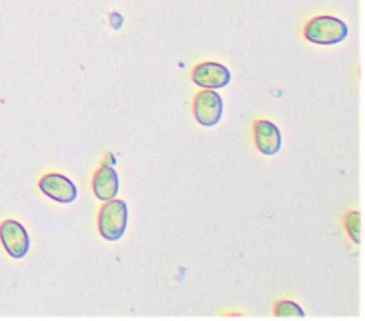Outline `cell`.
Returning a JSON list of instances; mask_svg holds the SVG:
<instances>
[{
  "label": "cell",
  "mask_w": 365,
  "mask_h": 321,
  "mask_svg": "<svg viewBox=\"0 0 365 321\" xmlns=\"http://www.w3.org/2000/svg\"><path fill=\"white\" fill-rule=\"evenodd\" d=\"M348 34V25L335 16H316L305 27V38L317 45H337L344 41Z\"/></svg>",
  "instance_id": "obj_1"
},
{
  "label": "cell",
  "mask_w": 365,
  "mask_h": 321,
  "mask_svg": "<svg viewBox=\"0 0 365 321\" xmlns=\"http://www.w3.org/2000/svg\"><path fill=\"white\" fill-rule=\"evenodd\" d=\"M128 210L123 200H107L98 214V230L107 241H118L127 230Z\"/></svg>",
  "instance_id": "obj_2"
},
{
  "label": "cell",
  "mask_w": 365,
  "mask_h": 321,
  "mask_svg": "<svg viewBox=\"0 0 365 321\" xmlns=\"http://www.w3.org/2000/svg\"><path fill=\"white\" fill-rule=\"evenodd\" d=\"M192 111H195V118L200 125L212 127V125L220 123L221 116H223V98L220 96V93L212 91V89H203L196 95Z\"/></svg>",
  "instance_id": "obj_3"
},
{
  "label": "cell",
  "mask_w": 365,
  "mask_h": 321,
  "mask_svg": "<svg viewBox=\"0 0 365 321\" xmlns=\"http://www.w3.org/2000/svg\"><path fill=\"white\" fill-rule=\"evenodd\" d=\"M0 241L13 259H24L29 252V234L16 220H6L0 225Z\"/></svg>",
  "instance_id": "obj_4"
},
{
  "label": "cell",
  "mask_w": 365,
  "mask_h": 321,
  "mask_svg": "<svg viewBox=\"0 0 365 321\" xmlns=\"http://www.w3.org/2000/svg\"><path fill=\"white\" fill-rule=\"evenodd\" d=\"M39 189L45 193L48 198L56 200L59 203H71L77 200V188H75L73 182L68 177L59 173H48L43 175L41 180H39Z\"/></svg>",
  "instance_id": "obj_5"
},
{
  "label": "cell",
  "mask_w": 365,
  "mask_h": 321,
  "mask_svg": "<svg viewBox=\"0 0 365 321\" xmlns=\"http://www.w3.org/2000/svg\"><path fill=\"white\" fill-rule=\"evenodd\" d=\"M232 75L227 66L220 63H200L198 66L192 70V81L196 86L203 89H220L228 86Z\"/></svg>",
  "instance_id": "obj_6"
},
{
  "label": "cell",
  "mask_w": 365,
  "mask_h": 321,
  "mask_svg": "<svg viewBox=\"0 0 365 321\" xmlns=\"http://www.w3.org/2000/svg\"><path fill=\"white\" fill-rule=\"evenodd\" d=\"M255 145L264 156H274L282 148L280 128L267 120H259L255 123Z\"/></svg>",
  "instance_id": "obj_7"
},
{
  "label": "cell",
  "mask_w": 365,
  "mask_h": 321,
  "mask_svg": "<svg viewBox=\"0 0 365 321\" xmlns=\"http://www.w3.org/2000/svg\"><path fill=\"white\" fill-rule=\"evenodd\" d=\"M93 191H95L96 198L102 202L116 198L118 191H120V180L113 168L102 166L96 170L95 177H93Z\"/></svg>",
  "instance_id": "obj_8"
},
{
  "label": "cell",
  "mask_w": 365,
  "mask_h": 321,
  "mask_svg": "<svg viewBox=\"0 0 365 321\" xmlns=\"http://www.w3.org/2000/svg\"><path fill=\"white\" fill-rule=\"evenodd\" d=\"M274 314L278 317H305V312H303L302 307L294 302H280L277 305Z\"/></svg>",
  "instance_id": "obj_9"
},
{
  "label": "cell",
  "mask_w": 365,
  "mask_h": 321,
  "mask_svg": "<svg viewBox=\"0 0 365 321\" xmlns=\"http://www.w3.org/2000/svg\"><path fill=\"white\" fill-rule=\"evenodd\" d=\"M360 223H362V218H360L359 210H353V213H349L348 218H346V227H348L349 235H351V239L356 245H360V241H362V239H360Z\"/></svg>",
  "instance_id": "obj_10"
}]
</instances>
